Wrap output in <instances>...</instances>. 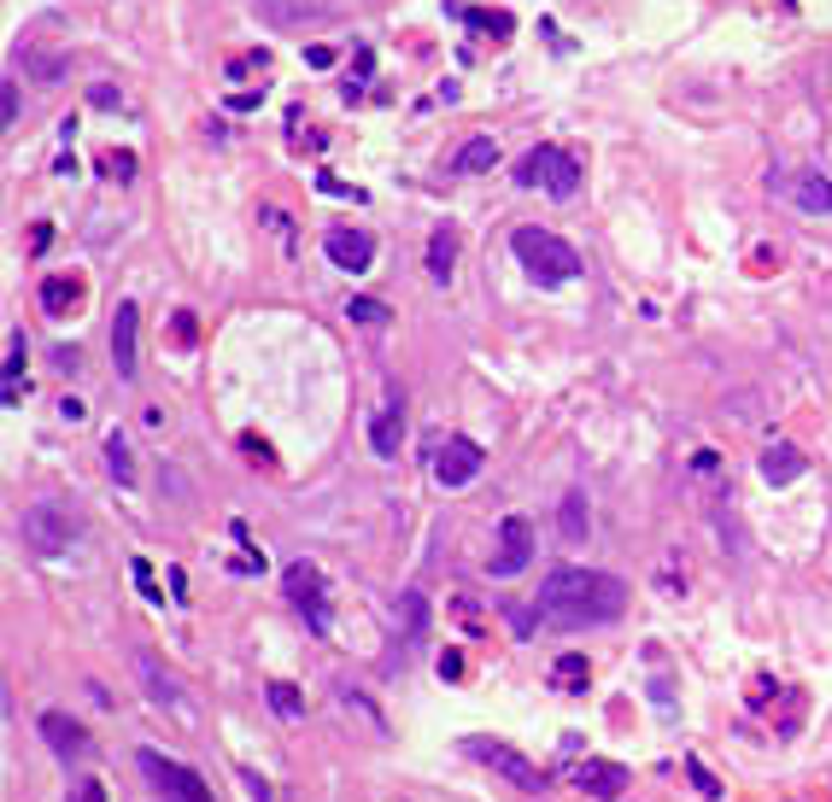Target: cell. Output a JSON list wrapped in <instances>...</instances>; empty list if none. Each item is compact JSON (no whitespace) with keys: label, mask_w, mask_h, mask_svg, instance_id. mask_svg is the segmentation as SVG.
<instances>
[{"label":"cell","mask_w":832,"mask_h":802,"mask_svg":"<svg viewBox=\"0 0 832 802\" xmlns=\"http://www.w3.org/2000/svg\"><path fill=\"white\" fill-rule=\"evenodd\" d=\"M627 779H634V774H627L622 761H581V767H574V784H581L586 797H599V802H616L627 791Z\"/></svg>","instance_id":"13"},{"label":"cell","mask_w":832,"mask_h":802,"mask_svg":"<svg viewBox=\"0 0 832 802\" xmlns=\"http://www.w3.org/2000/svg\"><path fill=\"white\" fill-rule=\"evenodd\" d=\"M686 774H692V784H698V791H704V797H721V779H716V774H709V767H704L698 756H686Z\"/></svg>","instance_id":"30"},{"label":"cell","mask_w":832,"mask_h":802,"mask_svg":"<svg viewBox=\"0 0 832 802\" xmlns=\"http://www.w3.org/2000/svg\"><path fill=\"white\" fill-rule=\"evenodd\" d=\"M135 674H141V686H147V697L152 703H164V709H176L182 703V691H176V679L159 668V662H152L147 651H135Z\"/></svg>","instance_id":"16"},{"label":"cell","mask_w":832,"mask_h":802,"mask_svg":"<svg viewBox=\"0 0 832 802\" xmlns=\"http://www.w3.org/2000/svg\"><path fill=\"white\" fill-rule=\"evenodd\" d=\"M346 317H352V322H364V329H381V322H387V305H381V299H352V305H346Z\"/></svg>","instance_id":"28"},{"label":"cell","mask_w":832,"mask_h":802,"mask_svg":"<svg viewBox=\"0 0 832 802\" xmlns=\"http://www.w3.org/2000/svg\"><path fill=\"white\" fill-rule=\"evenodd\" d=\"M24 357H30L24 329H12V334H7V404L24 399Z\"/></svg>","instance_id":"21"},{"label":"cell","mask_w":832,"mask_h":802,"mask_svg":"<svg viewBox=\"0 0 832 802\" xmlns=\"http://www.w3.org/2000/svg\"><path fill=\"white\" fill-rule=\"evenodd\" d=\"M36 726H42V738H47V749H54L59 761H82V756L94 749V738H89V732H82V726L71 721V714H59V709H47Z\"/></svg>","instance_id":"12"},{"label":"cell","mask_w":832,"mask_h":802,"mask_svg":"<svg viewBox=\"0 0 832 802\" xmlns=\"http://www.w3.org/2000/svg\"><path fill=\"white\" fill-rule=\"evenodd\" d=\"M19 65H24V71H36V82H59L65 71H71V65H65V54H42V47H24Z\"/></svg>","instance_id":"25"},{"label":"cell","mask_w":832,"mask_h":802,"mask_svg":"<svg viewBox=\"0 0 832 802\" xmlns=\"http://www.w3.org/2000/svg\"><path fill=\"white\" fill-rule=\"evenodd\" d=\"M452 259H457V234H452V229H434V234H429V276H434V282H452Z\"/></svg>","instance_id":"23"},{"label":"cell","mask_w":832,"mask_h":802,"mask_svg":"<svg viewBox=\"0 0 832 802\" xmlns=\"http://www.w3.org/2000/svg\"><path fill=\"white\" fill-rule=\"evenodd\" d=\"M176 340H182V346L194 340V317H189V311H176Z\"/></svg>","instance_id":"40"},{"label":"cell","mask_w":832,"mask_h":802,"mask_svg":"<svg viewBox=\"0 0 832 802\" xmlns=\"http://www.w3.org/2000/svg\"><path fill=\"white\" fill-rule=\"evenodd\" d=\"M77 294H82V287H77L71 276H47V282H42V311H47V317H65V311L77 305Z\"/></svg>","instance_id":"24"},{"label":"cell","mask_w":832,"mask_h":802,"mask_svg":"<svg viewBox=\"0 0 832 802\" xmlns=\"http://www.w3.org/2000/svg\"><path fill=\"white\" fill-rule=\"evenodd\" d=\"M492 164H499V141H492V135H475V141H464L452 152L457 176H481V170H492Z\"/></svg>","instance_id":"17"},{"label":"cell","mask_w":832,"mask_h":802,"mask_svg":"<svg viewBox=\"0 0 832 802\" xmlns=\"http://www.w3.org/2000/svg\"><path fill=\"white\" fill-rule=\"evenodd\" d=\"M241 446H247V457H252V463H270V446H264V439H259V434H247V439H241Z\"/></svg>","instance_id":"36"},{"label":"cell","mask_w":832,"mask_h":802,"mask_svg":"<svg viewBox=\"0 0 832 802\" xmlns=\"http://www.w3.org/2000/svg\"><path fill=\"white\" fill-rule=\"evenodd\" d=\"M19 539L30 545L36 557H65L77 545V516L65 504H54V499H36L19 516Z\"/></svg>","instance_id":"3"},{"label":"cell","mask_w":832,"mask_h":802,"mask_svg":"<svg viewBox=\"0 0 832 802\" xmlns=\"http://www.w3.org/2000/svg\"><path fill=\"white\" fill-rule=\"evenodd\" d=\"M481 463H487V451L475 446L469 434H457V439H446V451L434 457V481L440 486H469L475 474H481Z\"/></svg>","instance_id":"9"},{"label":"cell","mask_w":832,"mask_h":802,"mask_svg":"<svg viewBox=\"0 0 832 802\" xmlns=\"http://www.w3.org/2000/svg\"><path fill=\"white\" fill-rule=\"evenodd\" d=\"M803 469H809V457L797 451V446H786V439L762 451V481H768V486H786V481H797Z\"/></svg>","instance_id":"15"},{"label":"cell","mask_w":832,"mask_h":802,"mask_svg":"<svg viewBox=\"0 0 832 802\" xmlns=\"http://www.w3.org/2000/svg\"><path fill=\"white\" fill-rule=\"evenodd\" d=\"M65 802H106V784H100V779H77Z\"/></svg>","instance_id":"32"},{"label":"cell","mask_w":832,"mask_h":802,"mask_svg":"<svg viewBox=\"0 0 832 802\" xmlns=\"http://www.w3.org/2000/svg\"><path fill=\"white\" fill-rule=\"evenodd\" d=\"M399 439H404V404H381V416L369 422V451L376 457H399Z\"/></svg>","instance_id":"14"},{"label":"cell","mask_w":832,"mask_h":802,"mask_svg":"<svg viewBox=\"0 0 832 802\" xmlns=\"http://www.w3.org/2000/svg\"><path fill=\"white\" fill-rule=\"evenodd\" d=\"M0 124H7V129L19 124V82H12V77H7V89H0Z\"/></svg>","instance_id":"31"},{"label":"cell","mask_w":832,"mask_h":802,"mask_svg":"<svg viewBox=\"0 0 832 802\" xmlns=\"http://www.w3.org/2000/svg\"><path fill=\"white\" fill-rule=\"evenodd\" d=\"M59 416H65V422H82V416H89V404H82V399H59Z\"/></svg>","instance_id":"37"},{"label":"cell","mask_w":832,"mask_h":802,"mask_svg":"<svg viewBox=\"0 0 832 802\" xmlns=\"http://www.w3.org/2000/svg\"><path fill=\"white\" fill-rule=\"evenodd\" d=\"M106 469L117 474V486H129V481H135V451H129V439L117 434V428L106 434Z\"/></svg>","instance_id":"26"},{"label":"cell","mask_w":832,"mask_h":802,"mask_svg":"<svg viewBox=\"0 0 832 802\" xmlns=\"http://www.w3.org/2000/svg\"><path fill=\"white\" fill-rule=\"evenodd\" d=\"M135 767L147 774V784L159 791L164 802H217L212 797V784L194 774V767H182L171 756H159V749H135Z\"/></svg>","instance_id":"5"},{"label":"cell","mask_w":832,"mask_h":802,"mask_svg":"<svg viewBox=\"0 0 832 802\" xmlns=\"http://www.w3.org/2000/svg\"><path fill=\"white\" fill-rule=\"evenodd\" d=\"M516 182L522 187H546V194H557V199H574L581 194V159L563 152V147H534L528 159L516 164Z\"/></svg>","instance_id":"4"},{"label":"cell","mask_w":832,"mask_h":802,"mask_svg":"<svg viewBox=\"0 0 832 802\" xmlns=\"http://www.w3.org/2000/svg\"><path fill=\"white\" fill-rule=\"evenodd\" d=\"M106 176L129 182V176H135V159H129V152H106Z\"/></svg>","instance_id":"33"},{"label":"cell","mask_w":832,"mask_h":802,"mask_svg":"<svg viewBox=\"0 0 832 802\" xmlns=\"http://www.w3.org/2000/svg\"><path fill=\"white\" fill-rule=\"evenodd\" d=\"M135 346H141V311L135 305H117V317H112V369H117V381H135Z\"/></svg>","instance_id":"11"},{"label":"cell","mask_w":832,"mask_h":802,"mask_svg":"<svg viewBox=\"0 0 832 802\" xmlns=\"http://www.w3.org/2000/svg\"><path fill=\"white\" fill-rule=\"evenodd\" d=\"M452 19H464V24H475V30H481V36H492V42H504V36H511V30H516V19H511V12H487V7H464V0H452Z\"/></svg>","instance_id":"18"},{"label":"cell","mask_w":832,"mask_h":802,"mask_svg":"<svg viewBox=\"0 0 832 802\" xmlns=\"http://www.w3.org/2000/svg\"><path fill=\"white\" fill-rule=\"evenodd\" d=\"M464 749H469V756L475 761H481V767H492V774H499V779H511L516 784V791H546V774H539V767L528 761V756H522V749H511V744H499V738H464Z\"/></svg>","instance_id":"7"},{"label":"cell","mask_w":832,"mask_h":802,"mask_svg":"<svg viewBox=\"0 0 832 802\" xmlns=\"http://www.w3.org/2000/svg\"><path fill=\"white\" fill-rule=\"evenodd\" d=\"M282 586H287V597H294L299 616L311 621V633L329 639V633H334V616H329V586H322V569H317V562H305V557L287 562Z\"/></svg>","instance_id":"6"},{"label":"cell","mask_w":832,"mask_h":802,"mask_svg":"<svg viewBox=\"0 0 832 802\" xmlns=\"http://www.w3.org/2000/svg\"><path fill=\"white\" fill-rule=\"evenodd\" d=\"M528 562H534V522L528 516H504L499 522V551L487 557V574L492 580H516Z\"/></svg>","instance_id":"8"},{"label":"cell","mask_w":832,"mask_h":802,"mask_svg":"<svg viewBox=\"0 0 832 802\" xmlns=\"http://www.w3.org/2000/svg\"><path fill=\"white\" fill-rule=\"evenodd\" d=\"M322 252H329V264L346 270V276H364V270L376 264V241H369L364 229H329L322 234Z\"/></svg>","instance_id":"10"},{"label":"cell","mask_w":832,"mask_h":802,"mask_svg":"<svg viewBox=\"0 0 832 802\" xmlns=\"http://www.w3.org/2000/svg\"><path fill=\"white\" fill-rule=\"evenodd\" d=\"M539 627L557 633H586V627H609L627 616V580L604 569H551L534 604Z\"/></svg>","instance_id":"1"},{"label":"cell","mask_w":832,"mask_h":802,"mask_svg":"<svg viewBox=\"0 0 832 802\" xmlns=\"http://www.w3.org/2000/svg\"><path fill=\"white\" fill-rule=\"evenodd\" d=\"M440 674H446V679H457V674H464V656H457V651H446V656H440Z\"/></svg>","instance_id":"39"},{"label":"cell","mask_w":832,"mask_h":802,"mask_svg":"<svg viewBox=\"0 0 832 802\" xmlns=\"http://www.w3.org/2000/svg\"><path fill=\"white\" fill-rule=\"evenodd\" d=\"M586 674H592V668H586L581 651H563V656L551 662V686H557V691H586Z\"/></svg>","instance_id":"22"},{"label":"cell","mask_w":832,"mask_h":802,"mask_svg":"<svg viewBox=\"0 0 832 802\" xmlns=\"http://www.w3.org/2000/svg\"><path fill=\"white\" fill-rule=\"evenodd\" d=\"M404 621H411V644H422V633H429V609H422V592H404Z\"/></svg>","instance_id":"29"},{"label":"cell","mask_w":832,"mask_h":802,"mask_svg":"<svg viewBox=\"0 0 832 802\" xmlns=\"http://www.w3.org/2000/svg\"><path fill=\"white\" fill-rule=\"evenodd\" d=\"M511 252L522 259V270L539 282V287H563V282H574L581 276V252H574L563 234H551V229H516L511 234Z\"/></svg>","instance_id":"2"},{"label":"cell","mask_w":832,"mask_h":802,"mask_svg":"<svg viewBox=\"0 0 832 802\" xmlns=\"http://www.w3.org/2000/svg\"><path fill=\"white\" fill-rule=\"evenodd\" d=\"M791 194H797V206H803V211H814V217H832V182L821 176V170L797 176V182H791Z\"/></svg>","instance_id":"20"},{"label":"cell","mask_w":832,"mask_h":802,"mask_svg":"<svg viewBox=\"0 0 832 802\" xmlns=\"http://www.w3.org/2000/svg\"><path fill=\"white\" fill-rule=\"evenodd\" d=\"M129 574H135V586H141L147 597H164L159 586H152V569H147V562H141V557H135V562H129Z\"/></svg>","instance_id":"34"},{"label":"cell","mask_w":832,"mask_h":802,"mask_svg":"<svg viewBox=\"0 0 832 802\" xmlns=\"http://www.w3.org/2000/svg\"><path fill=\"white\" fill-rule=\"evenodd\" d=\"M305 59H311L317 71H322V65H334V47H322V42H317V47H311V54H305Z\"/></svg>","instance_id":"41"},{"label":"cell","mask_w":832,"mask_h":802,"mask_svg":"<svg viewBox=\"0 0 832 802\" xmlns=\"http://www.w3.org/2000/svg\"><path fill=\"white\" fill-rule=\"evenodd\" d=\"M586 527H592V516H586V492H563V499H557V534H563L569 545H581Z\"/></svg>","instance_id":"19"},{"label":"cell","mask_w":832,"mask_h":802,"mask_svg":"<svg viewBox=\"0 0 832 802\" xmlns=\"http://www.w3.org/2000/svg\"><path fill=\"white\" fill-rule=\"evenodd\" d=\"M241 784H247V797H252V802H270V784H264L259 774H252V767L241 774Z\"/></svg>","instance_id":"35"},{"label":"cell","mask_w":832,"mask_h":802,"mask_svg":"<svg viewBox=\"0 0 832 802\" xmlns=\"http://www.w3.org/2000/svg\"><path fill=\"white\" fill-rule=\"evenodd\" d=\"M89 100H94V106H117V89H106V82H94V89H89Z\"/></svg>","instance_id":"38"},{"label":"cell","mask_w":832,"mask_h":802,"mask_svg":"<svg viewBox=\"0 0 832 802\" xmlns=\"http://www.w3.org/2000/svg\"><path fill=\"white\" fill-rule=\"evenodd\" d=\"M270 709H276L282 721H305V697H299V686L276 679V686H270Z\"/></svg>","instance_id":"27"}]
</instances>
